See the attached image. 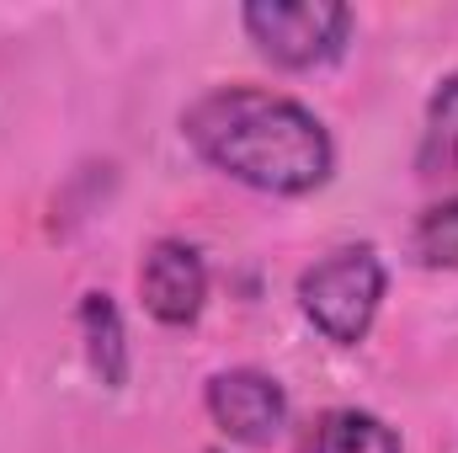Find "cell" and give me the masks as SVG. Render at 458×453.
I'll return each mask as SVG.
<instances>
[{"mask_svg": "<svg viewBox=\"0 0 458 453\" xmlns=\"http://www.w3.org/2000/svg\"><path fill=\"white\" fill-rule=\"evenodd\" d=\"M139 294H144V310L160 326H192L203 299H208V267L192 245L160 240L139 267Z\"/></svg>", "mask_w": 458, "mask_h": 453, "instance_id": "5b68a950", "label": "cell"}, {"mask_svg": "<svg viewBox=\"0 0 458 453\" xmlns=\"http://www.w3.org/2000/svg\"><path fill=\"white\" fill-rule=\"evenodd\" d=\"M304 453H405V449H400V438L378 416H368V411H331V416L315 422Z\"/></svg>", "mask_w": 458, "mask_h": 453, "instance_id": "52a82bcc", "label": "cell"}, {"mask_svg": "<svg viewBox=\"0 0 458 453\" xmlns=\"http://www.w3.org/2000/svg\"><path fill=\"white\" fill-rule=\"evenodd\" d=\"M208 416L225 427L234 443H272L288 422V400L277 389V379L256 373V368H229L208 379Z\"/></svg>", "mask_w": 458, "mask_h": 453, "instance_id": "277c9868", "label": "cell"}, {"mask_svg": "<svg viewBox=\"0 0 458 453\" xmlns=\"http://www.w3.org/2000/svg\"><path fill=\"white\" fill-rule=\"evenodd\" d=\"M182 128L208 166L256 192L293 198L331 176V133L320 128V117L256 86L208 91L187 107Z\"/></svg>", "mask_w": 458, "mask_h": 453, "instance_id": "6da1fadb", "label": "cell"}, {"mask_svg": "<svg viewBox=\"0 0 458 453\" xmlns=\"http://www.w3.org/2000/svg\"><path fill=\"white\" fill-rule=\"evenodd\" d=\"M378 299H384V261L368 245H346L336 256L315 261L299 283L304 315L342 346L368 337V326L378 315Z\"/></svg>", "mask_w": 458, "mask_h": 453, "instance_id": "7a4b0ae2", "label": "cell"}, {"mask_svg": "<svg viewBox=\"0 0 458 453\" xmlns=\"http://www.w3.org/2000/svg\"><path fill=\"white\" fill-rule=\"evenodd\" d=\"M416 256L427 267H458V198L437 203L421 225H416Z\"/></svg>", "mask_w": 458, "mask_h": 453, "instance_id": "9c48e42d", "label": "cell"}, {"mask_svg": "<svg viewBox=\"0 0 458 453\" xmlns=\"http://www.w3.org/2000/svg\"><path fill=\"white\" fill-rule=\"evenodd\" d=\"M245 32L272 64L310 70L346 48L352 11L336 0H256L245 5Z\"/></svg>", "mask_w": 458, "mask_h": 453, "instance_id": "3957f363", "label": "cell"}, {"mask_svg": "<svg viewBox=\"0 0 458 453\" xmlns=\"http://www.w3.org/2000/svg\"><path fill=\"white\" fill-rule=\"evenodd\" d=\"M81 331H86V352H91V368L102 373V384H123V373H128V341H123V321H117V304L107 294H86Z\"/></svg>", "mask_w": 458, "mask_h": 453, "instance_id": "ba28073f", "label": "cell"}, {"mask_svg": "<svg viewBox=\"0 0 458 453\" xmlns=\"http://www.w3.org/2000/svg\"><path fill=\"white\" fill-rule=\"evenodd\" d=\"M421 176L458 198V75L427 107V139H421Z\"/></svg>", "mask_w": 458, "mask_h": 453, "instance_id": "8992f818", "label": "cell"}]
</instances>
